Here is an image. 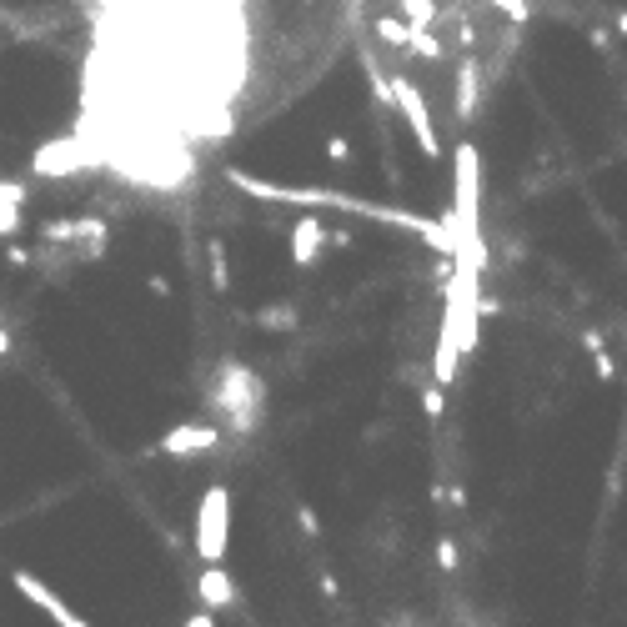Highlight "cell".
I'll return each instance as SVG.
<instances>
[{
    "mask_svg": "<svg viewBox=\"0 0 627 627\" xmlns=\"http://www.w3.org/2000/svg\"><path fill=\"white\" fill-rule=\"evenodd\" d=\"M11 582H16V592H21V597H26L31 607H41V612H46V617H51L56 627H91V622H86L81 612H71V602H66L61 592H51V587H46V582H41L36 572L16 567V572H11Z\"/></svg>",
    "mask_w": 627,
    "mask_h": 627,
    "instance_id": "obj_5",
    "label": "cell"
},
{
    "mask_svg": "<svg viewBox=\"0 0 627 627\" xmlns=\"http://www.w3.org/2000/svg\"><path fill=\"white\" fill-rule=\"evenodd\" d=\"M186 627H211V617H206V612H196V617H191Z\"/></svg>",
    "mask_w": 627,
    "mask_h": 627,
    "instance_id": "obj_20",
    "label": "cell"
},
{
    "mask_svg": "<svg viewBox=\"0 0 627 627\" xmlns=\"http://www.w3.org/2000/svg\"><path fill=\"white\" fill-rule=\"evenodd\" d=\"M26 196H31V191H26L21 181H0V201H21V206H26Z\"/></svg>",
    "mask_w": 627,
    "mask_h": 627,
    "instance_id": "obj_16",
    "label": "cell"
},
{
    "mask_svg": "<svg viewBox=\"0 0 627 627\" xmlns=\"http://www.w3.org/2000/svg\"><path fill=\"white\" fill-rule=\"evenodd\" d=\"M592 372H597L602 382H612V377H617V362L607 357V347H597V352H592Z\"/></svg>",
    "mask_w": 627,
    "mask_h": 627,
    "instance_id": "obj_14",
    "label": "cell"
},
{
    "mask_svg": "<svg viewBox=\"0 0 627 627\" xmlns=\"http://www.w3.org/2000/svg\"><path fill=\"white\" fill-rule=\"evenodd\" d=\"M472 106H477V61H462L457 66V116L467 121Z\"/></svg>",
    "mask_w": 627,
    "mask_h": 627,
    "instance_id": "obj_11",
    "label": "cell"
},
{
    "mask_svg": "<svg viewBox=\"0 0 627 627\" xmlns=\"http://www.w3.org/2000/svg\"><path fill=\"white\" fill-rule=\"evenodd\" d=\"M422 407H427V417L437 422V417H442V407H447V397H442V387H427V397H422Z\"/></svg>",
    "mask_w": 627,
    "mask_h": 627,
    "instance_id": "obj_15",
    "label": "cell"
},
{
    "mask_svg": "<svg viewBox=\"0 0 627 627\" xmlns=\"http://www.w3.org/2000/svg\"><path fill=\"white\" fill-rule=\"evenodd\" d=\"M372 31H377V41L392 46V51H407V46H412V21H407V16H402V21H397V16H377Z\"/></svg>",
    "mask_w": 627,
    "mask_h": 627,
    "instance_id": "obj_10",
    "label": "cell"
},
{
    "mask_svg": "<svg viewBox=\"0 0 627 627\" xmlns=\"http://www.w3.org/2000/svg\"><path fill=\"white\" fill-rule=\"evenodd\" d=\"M327 156H332V161H347V156H352V146H347L342 136H332V141H327Z\"/></svg>",
    "mask_w": 627,
    "mask_h": 627,
    "instance_id": "obj_18",
    "label": "cell"
},
{
    "mask_svg": "<svg viewBox=\"0 0 627 627\" xmlns=\"http://www.w3.org/2000/svg\"><path fill=\"white\" fill-rule=\"evenodd\" d=\"M322 246H327L322 216H301V221L291 226V261H296V266H311V261L322 256Z\"/></svg>",
    "mask_w": 627,
    "mask_h": 627,
    "instance_id": "obj_8",
    "label": "cell"
},
{
    "mask_svg": "<svg viewBox=\"0 0 627 627\" xmlns=\"http://www.w3.org/2000/svg\"><path fill=\"white\" fill-rule=\"evenodd\" d=\"M216 442H221V432L206 427V422H181V427L161 432V452L166 457H196V452H211Z\"/></svg>",
    "mask_w": 627,
    "mask_h": 627,
    "instance_id": "obj_7",
    "label": "cell"
},
{
    "mask_svg": "<svg viewBox=\"0 0 627 627\" xmlns=\"http://www.w3.org/2000/svg\"><path fill=\"white\" fill-rule=\"evenodd\" d=\"M91 161H101V156L86 151L81 136H71V141H51V146L36 151V171H41V176H76V171L91 166Z\"/></svg>",
    "mask_w": 627,
    "mask_h": 627,
    "instance_id": "obj_6",
    "label": "cell"
},
{
    "mask_svg": "<svg viewBox=\"0 0 627 627\" xmlns=\"http://www.w3.org/2000/svg\"><path fill=\"white\" fill-rule=\"evenodd\" d=\"M6 352H11V332H6V327H0V357H6Z\"/></svg>",
    "mask_w": 627,
    "mask_h": 627,
    "instance_id": "obj_19",
    "label": "cell"
},
{
    "mask_svg": "<svg viewBox=\"0 0 627 627\" xmlns=\"http://www.w3.org/2000/svg\"><path fill=\"white\" fill-rule=\"evenodd\" d=\"M452 221L457 241H482V151L472 141L452 151Z\"/></svg>",
    "mask_w": 627,
    "mask_h": 627,
    "instance_id": "obj_1",
    "label": "cell"
},
{
    "mask_svg": "<svg viewBox=\"0 0 627 627\" xmlns=\"http://www.w3.org/2000/svg\"><path fill=\"white\" fill-rule=\"evenodd\" d=\"M261 382H256V372L251 367H241V362H221V372H216V387H211V407L236 427V432H251V422H256V407H261Z\"/></svg>",
    "mask_w": 627,
    "mask_h": 627,
    "instance_id": "obj_2",
    "label": "cell"
},
{
    "mask_svg": "<svg viewBox=\"0 0 627 627\" xmlns=\"http://www.w3.org/2000/svg\"><path fill=\"white\" fill-rule=\"evenodd\" d=\"M196 592H201V602H206V607H231V602H236V582H231V577H226L216 562L201 572Z\"/></svg>",
    "mask_w": 627,
    "mask_h": 627,
    "instance_id": "obj_9",
    "label": "cell"
},
{
    "mask_svg": "<svg viewBox=\"0 0 627 627\" xmlns=\"http://www.w3.org/2000/svg\"><path fill=\"white\" fill-rule=\"evenodd\" d=\"M402 16L412 26H432L437 21V0H402Z\"/></svg>",
    "mask_w": 627,
    "mask_h": 627,
    "instance_id": "obj_12",
    "label": "cell"
},
{
    "mask_svg": "<svg viewBox=\"0 0 627 627\" xmlns=\"http://www.w3.org/2000/svg\"><path fill=\"white\" fill-rule=\"evenodd\" d=\"M226 537H231V492L206 487L201 502H196V552H201V562H221Z\"/></svg>",
    "mask_w": 627,
    "mask_h": 627,
    "instance_id": "obj_3",
    "label": "cell"
},
{
    "mask_svg": "<svg viewBox=\"0 0 627 627\" xmlns=\"http://www.w3.org/2000/svg\"><path fill=\"white\" fill-rule=\"evenodd\" d=\"M437 562H442V572H452V567H457V547H452V542H437Z\"/></svg>",
    "mask_w": 627,
    "mask_h": 627,
    "instance_id": "obj_17",
    "label": "cell"
},
{
    "mask_svg": "<svg viewBox=\"0 0 627 627\" xmlns=\"http://www.w3.org/2000/svg\"><path fill=\"white\" fill-rule=\"evenodd\" d=\"M392 106H397V111H402V121L412 126V136H417L422 156H427V161H437V156H442V141H437V126H432V106H427L422 86H417L407 71H392Z\"/></svg>",
    "mask_w": 627,
    "mask_h": 627,
    "instance_id": "obj_4",
    "label": "cell"
},
{
    "mask_svg": "<svg viewBox=\"0 0 627 627\" xmlns=\"http://www.w3.org/2000/svg\"><path fill=\"white\" fill-rule=\"evenodd\" d=\"M21 231V201H0V236Z\"/></svg>",
    "mask_w": 627,
    "mask_h": 627,
    "instance_id": "obj_13",
    "label": "cell"
}]
</instances>
